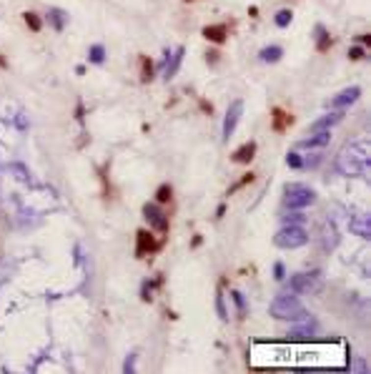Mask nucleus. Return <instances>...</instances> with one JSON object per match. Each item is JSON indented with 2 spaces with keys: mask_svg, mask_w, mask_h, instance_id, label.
Wrapping results in <instances>:
<instances>
[{
  "mask_svg": "<svg viewBox=\"0 0 371 374\" xmlns=\"http://www.w3.org/2000/svg\"><path fill=\"white\" fill-rule=\"evenodd\" d=\"M133 369H136V362H133V354H130L125 359V364H123V372H133Z\"/></svg>",
  "mask_w": 371,
  "mask_h": 374,
  "instance_id": "obj_35",
  "label": "nucleus"
},
{
  "mask_svg": "<svg viewBox=\"0 0 371 374\" xmlns=\"http://www.w3.org/2000/svg\"><path fill=\"white\" fill-rule=\"evenodd\" d=\"M369 153L371 151H369L366 141H351L339 151L334 166L341 176H369V171H371V156Z\"/></svg>",
  "mask_w": 371,
  "mask_h": 374,
  "instance_id": "obj_1",
  "label": "nucleus"
},
{
  "mask_svg": "<svg viewBox=\"0 0 371 374\" xmlns=\"http://www.w3.org/2000/svg\"><path fill=\"white\" fill-rule=\"evenodd\" d=\"M261 60L264 63H278L281 60V55H283V51L278 48V46H266V48H261Z\"/></svg>",
  "mask_w": 371,
  "mask_h": 374,
  "instance_id": "obj_19",
  "label": "nucleus"
},
{
  "mask_svg": "<svg viewBox=\"0 0 371 374\" xmlns=\"http://www.w3.org/2000/svg\"><path fill=\"white\" fill-rule=\"evenodd\" d=\"M271 317L273 319H283V321H306L309 314L303 309V304L294 296V294H278L271 301Z\"/></svg>",
  "mask_w": 371,
  "mask_h": 374,
  "instance_id": "obj_2",
  "label": "nucleus"
},
{
  "mask_svg": "<svg viewBox=\"0 0 371 374\" xmlns=\"http://www.w3.org/2000/svg\"><path fill=\"white\" fill-rule=\"evenodd\" d=\"M253 156H256V143L248 141V143H244L241 148H236L231 159H233V163H251Z\"/></svg>",
  "mask_w": 371,
  "mask_h": 374,
  "instance_id": "obj_15",
  "label": "nucleus"
},
{
  "mask_svg": "<svg viewBox=\"0 0 371 374\" xmlns=\"http://www.w3.org/2000/svg\"><path fill=\"white\" fill-rule=\"evenodd\" d=\"M286 163H289L291 168H303V159L298 156V153H289V156H286Z\"/></svg>",
  "mask_w": 371,
  "mask_h": 374,
  "instance_id": "obj_30",
  "label": "nucleus"
},
{
  "mask_svg": "<svg viewBox=\"0 0 371 374\" xmlns=\"http://www.w3.org/2000/svg\"><path fill=\"white\" fill-rule=\"evenodd\" d=\"M150 78H153V63L146 55H141V80H150Z\"/></svg>",
  "mask_w": 371,
  "mask_h": 374,
  "instance_id": "obj_25",
  "label": "nucleus"
},
{
  "mask_svg": "<svg viewBox=\"0 0 371 374\" xmlns=\"http://www.w3.org/2000/svg\"><path fill=\"white\" fill-rule=\"evenodd\" d=\"M316 48H319L321 53L331 48V35H329V33H326V30H323L321 26L316 28Z\"/></svg>",
  "mask_w": 371,
  "mask_h": 374,
  "instance_id": "obj_20",
  "label": "nucleus"
},
{
  "mask_svg": "<svg viewBox=\"0 0 371 374\" xmlns=\"http://www.w3.org/2000/svg\"><path fill=\"white\" fill-rule=\"evenodd\" d=\"M311 334H314V324H309V321H306V326H301V329H291V332H289L291 339H306V337H311Z\"/></svg>",
  "mask_w": 371,
  "mask_h": 374,
  "instance_id": "obj_24",
  "label": "nucleus"
},
{
  "mask_svg": "<svg viewBox=\"0 0 371 374\" xmlns=\"http://www.w3.org/2000/svg\"><path fill=\"white\" fill-rule=\"evenodd\" d=\"M158 246H161V244L153 239V234H150V231L141 229V231L136 234V256H150Z\"/></svg>",
  "mask_w": 371,
  "mask_h": 374,
  "instance_id": "obj_8",
  "label": "nucleus"
},
{
  "mask_svg": "<svg viewBox=\"0 0 371 374\" xmlns=\"http://www.w3.org/2000/svg\"><path fill=\"white\" fill-rule=\"evenodd\" d=\"M366 55V51L361 48V46H354V48H348V58H351V60H361Z\"/></svg>",
  "mask_w": 371,
  "mask_h": 374,
  "instance_id": "obj_31",
  "label": "nucleus"
},
{
  "mask_svg": "<svg viewBox=\"0 0 371 374\" xmlns=\"http://www.w3.org/2000/svg\"><path fill=\"white\" fill-rule=\"evenodd\" d=\"M183 53H186L183 48H176V51H173V53H171V58L166 60V68H163V76H166L168 80H171L173 76H176V73H178V68H181V63H183Z\"/></svg>",
  "mask_w": 371,
  "mask_h": 374,
  "instance_id": "obj_13",
  "label": "nucleus"
},
{
  "mask_svg": "<svg viewBox=\"0 0 371 374\" xmlns=\"http://www.w3.org/2000/svg\"><path fill=\"white\" fill-rule=\"evenodd\" d=\"M291 123H294V116H291V113H286L283 108H273V131H278V134H281V131H286Z\"/></svg>",
  "mask_w": 371,
  "mask_h": 374,
  "instance_id": "obj_17",
  "label": "nucleus"
},
{
  "mask_svg": "<svg viewBox=\"0 0 371 374\" xmlns=\"http://www.w3.org/2000/svg\"><path fill=\"white\" fill-rule=\"evenodd\" d=\"M231 296H233V301H236V306H238V314H246V301H244V294H241V292H231Z\"/></svg>",
  "mask_w": 371,
  "mask_h": 374,
  "instance_id": "obj_28",
  "label": "nucleus"
},
{
  "mask_svg": "<svg viewBox=\"0 0 371 374\" xmlns=\"http://www.w3.org/2000/svg\"><path fill=\"white\" fill-rule=\"evenodd\" d=\"M65 20H68V15H65L60 8H50V10H48V23H50L55 30H63V28H65Z\"/></svg>",
  "mask_w": 371,
  "mask_h": 374,
  "instance_id": "obj_18",
  "label": "nucleus"
},
{
  "mask_svg": "<svg viewBox=\"0 0 371 374\" xmlns=\"http://www.w3.org/2000/svg\"><path fill=\"white\" fill-rule=\"evenodd\" d=\"M341 118H344V113H341V111H334V113H326V116H321L319 121H314V123H311V134H314V131H331V126H336Z\"/></svg>",
  "mask_w": 371,
  "mask_h": 374,
  "instance_id": "obj_14",
  "label": "nucleus"
},
{
  "mask_svg": "<svg viewBox=\"0 0 371 374\" xmlns=\"http://www.w3.org/2000/svg\"><path fill=\"white\" fill-rule=\"evenodd\" d=\"M88 60H91V63H96V65L105 63V48L100 46V43H96V46H91V51H88Z\"/></svg>",
  "mask_w": 371,
  "mask_h": 374,
  "instance_id": "obj_21",
  "label": "nucleus"
},
{
  "mask_svg": "<svg viewBox=\"0 0 371 374\" xmlns=\"http://www.w3.org/2000/svg\"><path fill=\"white\" fill-rule=\"evenodd\" d=\"M171 193H173V188H171L168 184H163V186L156 191V201H158V204H168V201H171Z\"/></svg>",
  "mask_w": 371,
  "mask_h": 374,
  "instance_id": "obj_27",
  "label": "nucleus"
},
{
  "mask_svg": "<svg viewBox=\"0 0 371 374\" xmlns=\"http://www.w3.org/2000/svg\"><path fill=\"white\" fill-rule=\"evenodd\" d=\"M321 287H323V276H321L319 269L298 271V274H294L289 279V289L294 294H316V292H321Z\"/></svg>",
  "mask_w": 371,
  "mask_h": 374,
  "instance_id": "obj_3",
  "label": "nucleus"
},
{
  "mask_svg": "<svg viewBox=\"0 0 371 374\" xmlns=\"http://www.w3.org/2000/svg\"><path fill=\"white\" fill-rule=\"evenodd\" d=\"M306 221V216L301 214V209H289V214L283 216V224H294V226H301Z\"/></svg>",
  "mask_w": 371,
  "mask_h": 374,
  "instance_id": "obj_22",
  "label": "nucleus"
},
{
  "mask_svg": "<svg viewBox=\"0 0 371 374\" xmlns=\"http://www.w3.org/2000/svg\"><path fill=\"white\" fill-rule=\"evenodd\" d=\"M25 23H28V28H30L33 33H38V30L43 28V20L38 18V13H25Z\"/></svg>",
  "mask_w": 371,
  "mask_h": 374,
  "instance_id": "obj_26",
  "label": "nucleus"
},
{
  "mask_svg": "<svg viewBox=\"0 0 371 374\" xmlns=\"http://www.w3.org/2000/svg\"><path fill=\"white\" fill-rule=\"evenodd\" d=\"M273 279H276V281H283V279H286V269H283V264H281V261L273 267Z\"/></svg>",
  "mask_w": 371,
  "mask_h": 374,
  "instance_id": "obj_33",
  "label": "nucleus"
},
{
  "mask_svg": "<svg viewBox=\"0 0 371 374\" xmlns=\"http://www.w3.org/2000/svg\"><path fill=\"white\" fill-rule=\"evenodd\" d=\"M319 163H321V153H314L311 159H306V161H303V166H306V168H316Z\"/></svg>",
  "mask_w": 371,
  "mask_h": 374,
  "instance_id": "obj_34",
  "label": "nucleus"
},
{
  "mask_svg": "<svg viewBox=\"0 0 371 374\" xmlns=\"http://www.w3.org/2000/svg\"><path fill=\"white\" fill-rule=\"evenodd\" d=\"M216 309H218V317H221V319H228L226 306H223V294H221V289H218V296H216Z\"/></svg>",
  "mask_w": 371,
  "mask_h": 374,
  "instance_id": "obj_29",
  "label": "nucleus"
},
{
  "mask_svg": "<svg viewBox=\"0 0 371 374\" xmlns=\"http://www.w3.org/2000/svg\"><path fill=\"white\" fill-rule=\"evenodd\" d=\"M359 43H364V46H371V38H369V35H359Z\"/></svg>",
  "mask_w": 371,
  "mask_h": 374,
  "instance_id": "obj_37",
  "label": "nucleus"
},
{
  "mask_svg": "<svg viewBox=\"0 0 371 374\" xmlns=\"http://www.w3.org/2000/svg\"><path fill=\"white\" fill-rule=\"evenodd\" d=\"M203 38L211 40V43H226V38H228V26H226V23L206 26V28H203Z\"/></svg>",
  "mask_w": 371,
  "mask_h": 374,
  "instance_id": "obj_11",
  "label": "nucleus"
},
{
  "mask_svg": "<svg viewBox=\"0 0 371 374\" xmlns=\"http://www.w3.org/2000/svg\"><path fill=\"white\" fill-rule=\"evenodd\" d=\"M348 229H351L356 236H361V239H369V236H371V221H369V216H366V214L354 216L351 224H348Z\"/></svg>",
  "mask_w": 371,
  "mask_h": 374,
  "instance_id": "obj_12",
  "label": "nucleus"
},
{
  "mask_svg": "<svg viewBox=\"0 0 371 374\" xmlns=\"http://www.w3.org/2000/svg\"><path fill=\"white\" fill-rule=\"evenodd\" d=\"M253 179H256V176H253V173H246V176H244V179H241V181H238V184H236V186H233V188H231V191H228V196H231V193H233V191H238V188H244V186H246V184H251V181H253Z\"/></svg>",
  "mask_w": 371,
  "mask_h": 374,
  "instance_id": "obj_32",
  "label": "nucleus"
},
{
  "mask_svg": "<svg viewBox=\"0 0 371 374\" xmlns=\"http://www.w3.org/2000/svg\"><path fill=\"white\" fill-rule=\"evenodd\" d=\"M241 113H244V101H233L226 111V118H223V141H228L233 136L238 121H241Z\"/></svg>",
  "mask_w": 371,
  "mask_h": 374,
  "instance_id": "obj_6",
  "label": "nucleus"
},
{
  "mask_svg": "<svg viewBox=\"0 0 371 374\" xmlns=\"http://www.w3.org/2000/svg\"><path fill=\"white\" fill-rule=\"evenodd\" d=\"M283 193H286V206L289 209H306L311 204H316V191L309 188V186H301V184H291L283 188Z\"/></svg>",
  "mask_w": 371,
  "mask_h": 374,
  "instance_id": "obj_5",
  "label": "nucleus"
},
{
  "mask_svg": "<svg viewBox=\"0 0 371 374\" xmlns=\"http://www.w3.org/2000/svg\"><path fill=\"white\" fill-rule=\"evenodd\" d=\"M143 216L148 218V224L153 226L156 231H161V234L168 231V216H166L156 204H146V206H143Z\"/></svg>",
  "mask_w": 371,
  "mask_h": 374,
  "instance_id": "obj_7",
  "label": "nucleus"
},
{
  "mask_svg": "<svg viewBox=\"0 0 371 374\" xmlns=\"http://www.w3.org/2000/svg\"><path fill=\"white\" fill-rule=\"evenodd\" d=\"M329 141H331V131H314V136L298 141V148H323L329 146Z\"/></svg>",
  "mask_w": 371,
  "mask_h": 374,
  "instance_id": "obj_10",
  "label": "nucleus"
},
{
  "mask_svg": "<svg viewBox=\"0 0 371 374\" xmlns=\"http://www.w3.org/2000/svg\"><path fill=\"white\" fill-rule=\"evenodd\" d=\"M291 20H294V13H291V10H286V8H283V10H278V13H276V18H273V23H276L278 28H289V26H291Z\"/></svg>",
  "mask_w": 371,
  "mask_h": 374,
  "instance_id": "obj_23",
  "label": "nucleus"
},
{
  "mask_svg": "<svg viewBox=\"0 0 371 374\" xmlns=\"http://www.w3.org/2000/svg\"><path fill=\"white\" fill-rule=\"evenodd\" d=\"M336 241H339V236H336L334 224H323V229H321V249H323V251H331V249L336 246Z\"/></svg>",
  "mask_w": 371,
  "mask_h": 374,
  "instance_id": "obj_16",
  "label": "nucleus"
},
{
  "mask_svg": "<svg viewBox=\"0 0 371 374\" xmlns=\"http://www.w3.org/2000/svg\"><path fill=\"white\" fill-rule=\"evenodd\" d=\"M306 241H309L306 229H303V226H294V224H286L273 236V244L278 249H301Z\"/></svg>",
  "mask_w": 371,
  "mask_h": 374,
  "instance_id": "obj_4",
  "label": "nucleus"
},
{
  "mask_svg": "<svg viewBox=\"0 0 371 374\" xmlns=\"http://www.w3.org/2000/svg\"><path fill=\"white\" fill-rule=\"evenodd\" d=\"M206 58H208V63H216V60H218V53L211 51V53H206Z\"/></svg>",
  "mask_w": 371,
  "mask_h": 374,
  "instance_id": "obj_36",
  "label": "nucleus"
},
{
  "mask_svg": "<svg viewBox=\"0 0 371 374\" xmlns=\"http://www.w3.org/2000/svg\"><path fill=\"white\" fill-rule=\"evenodd\" d=\"M359 96H361V88L359 85H351V88H344V91L339 93V96H334L331 101H329V108H346V106H351V103H356L359 101Z\"/></svg>",
  "mask_w": 371,
  "mask_h": 374,
  "instance_id": "obj_9",
  "label": "nucleus"
}]
</instances>
